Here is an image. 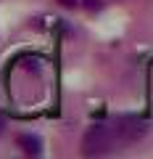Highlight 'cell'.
Segmentation results:
<instances>
[{
    "label": "cell",
    "instance_id": "obj_4",
    "mask_svg": "<svg viewBox=\"0 0 153 159\" xmlns=\"http://www.w3.org/2000/svg\"><path fill=\"white\" fill-rule=\"evenodd\" d=\"M58 3H61V6H66V8H74L79 0H58Z\"/></svg>",
    "mask_w": 153,
    "mask_h": 159
},
{
    "label": "cell",
    "instance_id": "obj_1",
    "mask_svg": "<svg viewBox=\"0 0 153 159\" xmlns=\"http://www.w3.org/2000/svg\"><path fill=\"white\" fill-rule=\"evenodd\" d=\"M148 125L142 117L135 114H124V117L108 119L100 125H92L82 138V154L85 157H106V154H116L121 148L137 143L145 135Z\"/></svg>",
    "mask_w": 153,
    "mask_h": 159
},
{
    "label": "cell",
    "instance_id": "obj_3",
    "mask_svg": "<svg viewBox=\"0 0 153 159\" xmlns=\"http://www.w3.org/2000/svg\"><path fill=\"white\" fill-rule=\"evenodd\" d=\"M85 6L90 8V11H95V8H100V0H85Z\"/></svg>",
    "mask_w": 153,
    "mask_h": 159
},
{
    "label": "cell",
    "instance_id": "obj_2",
    "mask_svg": "<svg viewBox=\"0 0 153 159\" xmlns=\"http://www.w3.org/2000/svg\"><path fill=\"white\" fill-rule=\"evenodd\" d=\"M19 146H21V151L29 154V157H40L42 154V141L37 135H29V133H21V135H19Z\"/></svg>",
    "mask_w": 153,
    "mask_h": 159
}]
</instances>
